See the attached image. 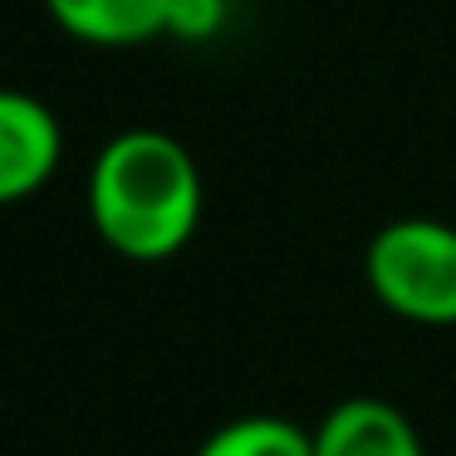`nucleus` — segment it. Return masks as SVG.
Returning <instances> with one entry per match:
<instances>
[{
	"instance_id": "nucleus-2",
	"label": "nucleus",
	"mask_w": 456,
	"mask_h": 456,
	"mask_svg": "<svg viewBox=\"0 0 456 456\" xmlns=\"http://www.w3.org/2000/svg\"><path fill=\"white\" fill-rule=\"evenodd\" d=\"M378 305L412 324H456V226L432 216L393 221L363 256Z\"/></svg>"
},
{
	"instance_id": "nucleus-1",
	"label": "nucleus",
	"mask_w": 456,
	"mask_h": 456,
	"mask_svg": "<svg viewBox=\"0 0 456 456\" xmlns=\"http://www.w3.org/2000/svg\"><path fill=\"white\" fill-rule=\"evenodd\" d=\"M89 216L128 260H167L201 221V172L172 133L128 128L94 158Z\"/></svg>"
},
{
	"instance_id": "nucleus-6",
	"label": "nucleus",
	"mask_w": 456,
	"mask_h": 456,
	"mask_svg": "<svg viewBox=\"0 0 456 456\" xmlns=\"http://www.w3.org/2000/svg\"><path fill=\"white\" fill-rule=\"evenodd\" d=\"M197 456H314V436L305 427H295L289 417L256 412L211 432Z\"/></svg>"
},
{
	"instance_id": "nucleus-4",
	"label": "nucleus",
	"mask_w": 456,
	"mask_h": 456,
	"mask_svg": "<svg viewBox=\"0 0 456 456\" xmlns=\"http://www.w3.org/2000/svg\"><path fill=\"white\" fill-rule=\"evenodd\" d=\"M314 456H427L417 427L383 397H348L314 427Z\"/></svg>"
},
{
	"instance_id": "nucleus-5",
	"label": "nucleus",
	"mask_w": 456,
	"mask_h": 456,
	"mask_svg": "<svg viewBox=\"0 0 456 456\" xmlns=\"http://www.w3.org/2000/svg\"><path fill=\"white\" fill-rule=\"evenodd\" d=\"M45 5L60 30L103 50L152 40L172 30V15H177V0H45Z\"/></svg>"
},
{
	"instance_id": "nucleus-3",
	"label": "nucleus",
	"mask_w": 456,
	"mask_h": 456,
	"mask_svg": "<svg viewBox=\"0 0 456 456\" xmlns=\"http://www.w3.org/2000/svg\"><path fill=\"white\" fill-rule=\"evenodd\" d=\"M64 152L60 118L35 94L0 89V207L25 201L54 177Z\"/></svg>"
}]
</instances>
